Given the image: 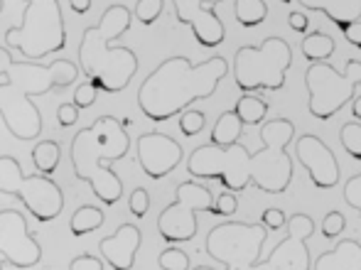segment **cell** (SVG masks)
I'll return each mask as SVG.
<instances>
[{"label": "cell", "mask_w": 361, "mask_h": 270, "mask_svg": "<svg viewBox=\"0 0 361 270\" xmlns=\"http://www.w3.org/2000/svg\"><path fill=\"white\" fill-rule=\"evenodd\" d=\"M263 147L248 152L241 140L233 145H200L187 157V172L195 180H219L226 192L241 195L256 187L266 195H283L293 182V157L288 145L295 137V125L288 118H271L261 123Z\"/></svg>", "instance_id": "obj_1"}, {"label": "cell", "mask_w": 361, "mask_h": 270, "mask_svg": "<svg viewBox=\"0 0 361 270\" xmlns=\"http://www.w3.org/2000/svg\"><path fill=\"white\" fill-rule=\"evenodd\" d=\"M79 76L72 59L57 57L52 64L15 59L8 47H0V118L15 140H35L42 133V113L32 96L67 89Z\"/></svg>", "instance_id": "obj_2"}, {"label": "cell", "mask_w": 361, "mask_h": 270, "mask_svg": "<svg viewBox=\"0 0 361 270\" xmlns=\"http://www.w3.org/2000/svg\"><path fill=\"white\" fill-rule=\"evenodd\" d=\"M228 74L224 57H209L192 64L187 57H167L143 79L138 89V106L152 123L170 121L190 109L195 101L212 99L216 86Z\"/></svg>", "instance_id": "obj_3"}, {"label": "cell", "mask_w": 361, "mask_h": 270, "mask_svg": "<svg viewBox=\"0 0 361 270\" xmlns=\"http://www.w3.org/2000/svg\"><path fill=\"white\" fill-rule=\"evenodd\" d=\"M133 13L126 5H109L101 20L81 32L79 67L104 94H121L138 71V57L130 47H114V42L130 30Z\"/></svg>", "instance_id": "obj_4"}, {"label": "cell", "mask_w": 361, "mask_h": 270, "mask_svg": "<svg viewBox=\"0 0 361 270\" xmlns=\"http://www.w3.org/2000/svg\"><path fill=\"white\" fill-rule=\"evenodd\" d=\"M130 150V135L116 116H99L89 128H81L72 137L74 177L89 182L96 200L114 207L123 197V180L111 165L123 160Z\"/></svg>", "instance_id": "obj_5"}, {"label": "cell", "mask_w": 361, "mask_h": 270, "mask_svg": "<svg viewBox=\"0 0 361 270\" xmlns=\"http://www.w3.org/2000/svg\"><path fill=\"white\" fill-rule=\"evenodd\" d=\"M25 3L23 23L5 30L8 49H18L30 62L59 54L67 47V27L59 0H20Z\"/></svg>", "instance_id": "obj_6"}, {"label": "cell", "mask_w": 361, "mask_h": 270, "mask_svg": "<svg viewBox=\"0 0 361 270\" xmlns=\"http://www.w3.org/2000/svg\"><path fill=\"white\" fill-rule=\"evenodd\" d=\"M293 64V47L283 37H266L258 47H238L233 54V81L243 94L281 91Z\"/></svg>", "instance_id": "obj_7"}, {"label": "cell", "mask_w": 361, "mask_h": 270, "mask_svg": "<svg viewBox=\"0 0 361 270\" xmlns=\"http://www.w3.org/2000/svg\"><path fill=\"white\" fill-rule=\"evenodd\" d=\"M0 195L23 202L25 211L39 223L54 221L64 209V192L47 175H25L23 165L13 155L0 157Z\"/></svg>", "instance_id": "obj_8"}, {"label": "cell", "mask_w": 361, "mask_h": 270, "mask_svg": "<svg viewBox=\"0 0 361 270\" xmlns=\"http://www.w3.org/2000/svg\"><path fill=\"white\" fill-rule=\"evenodd\" d=\"M361 84V62L349 59L347 69L337 71L329 62H314L305 71L307 86V109L314 118L329 121L357 96Z\"/></svg>", "instance_id": "obj_9"}, {"label": "cell", "mask_w": 361, "mask_h": 270, "mask_svg": "<svg viewBox=\"0 0 361 270\" xmlns=\"http://www.w3.org/2000/svg\"><path fill=\"white\" fill-rule=\"evenodd\" d=\"M268 228L263 223L226 221L207 233L204 248L209 258L224 268H248L263 261V246L268 241Z\"/></svg>", "instance_id": "obj_10"}, {"label": "cell", "mask_w": 361, "mask_h": 270, "mask_svg": "<svg viewBox=\"0 0 361 270\" xmlns=\"http://www.w3.org/2000/svg\"><path fill=\"white\" fill-rule=\"evenodd\" d=\"M214 195L209 187L195 180L177 185L175 202L167 204L157 216V233L167 243H185L197 236V214H209Z\"/></svg>", "instance_id": "obj_11"}, {"label": "cell", "mask_w": 361, "mask_h": 270, "mask_svg": "<svg viewBox=\"0 0 361 270\" xmlns=\"http://www.w3.org/2000/svg\"><path fill=\"white\" fill-rule=\"evenodd\" d=\"M42 261V246L30 231L20 209H0V270L3 266L27 270Z\"/></svg>", "instance_id": "obj_12"}, {"label": "cell", "mask_w": 361, "mask_h": 270, "mask_svg": "<svg viewBox=\"0 0 361 270\" xmlns=\"http://www.w3.org/2000/svg\"><path fill=\"white\" fill-rule=\"evenodd\" d=\"M288 236L266 258L273 270H312L307 241L314 233V221L307 214H293L286 221Z\"/></svg>", "instance_id": "obj_13"}, {"label": "cell", "mask_w": 361, "mask_h": 270, "mask_svg": "<svg viewBox=\"0 0 361 270\" xmlns=\"http://www.w3.org/2000/svg\"><path fill=\"white\" fill-rule=\"evenodd\" d=\"M224 0H172L175 18L195 32V39L207 49H214L226 39V27L219 20L216 5Z\"/></svg>", "instance_id": "obj_14"}, {"label": "cell", "mask_w": 361, "mask_h": 270, "mask_svg": "<svg viewBox=\"0 0 361 270\" xmlns=\"http://www.w3.org/2000/svg\"><path fill=\"white\" fill-rule=\"evenodd\" d=\"M135 152H138V165L150 180H162L167 177L185 157L182 145L175 137L165 133H143L135 142Z\"/></svg>", "instance_id": "obj_15"}, {"label": "cell", "mask_w": 361, "mask_h": 270, "mask_svg": "<svg viewBox=\"0 0 361 270\" xmlns=\"http://www.w3.org/2000/svg\"><path fill=\"white\" fill-rule=\"evenodd\" d=\"M295 155L298 162L305 167L310 182L317 190H332L339 185V162L334 157V152L319 140L317 135L305 133L295 142Z\"/></svg>", "instance_id": "obj_16"}, {"label": "cell", "mask_w": 361, "mask_h": 270, "mask_svg": "<svg viewBox=\"0 0 361 270\" xmlns=\"http://www.w3.org/2000/svg\"><path fill=\"white\" fill-rule=\"evenodd\" d=\"M140 243H143V231L135 223H121L111 236L101 238L99 251L104 263H109L114 270H133Z\"/></svg>", "instance_id": "obj_17"}, {"label": "cell", "mask_w": 361, "mask_h": 270, "mask_svg": "<svg viewBox=\"0 0 361 270\" xmlns=\"http://www.w3.org/2000/svg\"><path fill=\"white\" fill-rule=\"evenodd\" d=\"M314 270H361V243L354 238L339 241L314 261Z\"/></svg>", "instance_id": "obj_18"}, {"label": "cell", "mask_w": 361, "mask_h": 270, "mask_svg": "<svg viewBox=\"0 0 361 270\" xmlns=\"http://www.w3.org/2000/svg\"><path fill=\"white\" fill-rule=\"evenodd\" d=\"M300 3H302V8L322 13L337 27H342L344 23L361 20V0H300Z\"/></svg>", "instance_id": "obj_19"}, {"label": "cell", "mask_w": 361, "mask_h": 270, "mask_svg": "<svg viewBox=\"0 0 361 270\" xmlns=\"http://www.w3.org/2000/svg\"><path fill=\"white\" fill-rule=\"evenodd\" d=\"M104 221H106L104 209L86 204V207H79L72 214V219H69V231H72V236L81 238V236H86V233L99 231V228L104 226Z\"/></svg>", "instance_id": "obj_20"}, {"label": "cell", "mask_w": 361, "mask_h": 270, "mask_svg": "<svg viewBox=\"0 0 361 270\" xmlns=\"http://www.w3.org/2000/svg\"><path fill=\"white\" fill-rule=\"evenodd\" d=\"M241 130H243V123L238 121V116L233 113V111H224L214 123V128H212L209 142L219 147L233 145V142H238V137H241Z\"/></svg>", "instance_id": "obj_21"}, {"label": "cell", "mask_w": 361, "mask_h": 270, "mask_svg": "<svg viewBox=\"0 0 361 270\" xmlns=\"http://www.w3.org/2000/svg\"><path fill=\"white\" fill-rule=\"evenodd\" d=\"M62 160V147L57 140H42L35 145L32 150V165L37 170V175H54Z\"/></svg>", "instance_id": "obj_22"}, {"label": "cell", "mask_w": 361, "mask_h": 270, "mask_svg": "<svg viewBox=\"0 0 361 270\" xmlns=\"http://www.w3.org/2000/svg\"><path fill=\"white\" fill-rule=\"evenodd\" d=\"M233 113L238 116L243 125H261L268 118V101L258 99V96H241L233 109Z\"/></svg>", "instance_id": "obj_23"}, {"label": "cell", "mask_w": 361, "mask_h": 270, "mask_svg": "<svg viewBox=\"0 0 361 270\" xmlns=\"http://www.w3.org/2000/svg\"><path fill=\"white\" fill-rule=\"evenodd\" d=\"M233 15H236L238 25H243V27H258L268 18V5L266 0H236L233 3Z\"/></svg>", "instance_id": "obj_24"}, {"label": "cell", "mask_w": 361, "mask_h": 270, "mask_svg": "<svg viewBox=\"0 0 361 270\" xmlns=\"http://www.w3.org/2000/svg\"><path fill=\"white\" fill-rule=\"evenodd\" d=\"M334 52V39L324 32H312L302 39V54L307 62H324Z\"/></svg>", "instance_id": "obj_25"}, {"label": "cell", "mask_w": 361, "mask_h": 270, "mask_svg": "<svg viewBox=\"0 0 361 270\" xmlns=\"http://www.w3.org/2000/svg\"><path fill=\"white\" fill-rule=\"evenodd\" d=\"M339 140H342V147L354 160H361V123L359 121L344 123L342 130H339Z\"/></svg>", "instance_id": "obj_26"}, {"label": "cell", "mask_w": 361, "mask_h": 270, "mask_svg": "<svg viewBox=\"0 0 361 270\" xmlns=\"http://www.w3.org/2000/svg\"><path fill=\"white\" fill-rule=\"evenodd\" d=\"M157 266L162 270H190V256L182 248L167 246L165 251L157 256Z\"/></svg>", "instance_id": "obj_27"}, {"label": "cell", "mask_w": 361, "mask_h": 270, "mask_svg": "<svg viewBox=\"0 0 361 270\" xmlns=\"http://www.w3.org/2000/svg\"><path fill=\"white\" fill-rule=\"evenodd\" d=\"M207 125V116L202 111H195V109H187L180 113V130L185 137H195L204 130Z\"/></svg>", "instance_id": "obj_28"}, {"label": "cell", "mask_w": 361, "mask_h": 270, "mask_svg": "<svg viewBox=\"0 0 361 270\" xmlns=\"http://www.w3.org/2000/svg\"><path fill=\"white\" fill-rule=\"evenodd\" d=\"M165 10V0H138L133 10V18L140 25H152Z\"/></svg>", "instance_id": "obj_29"}, {"label": "cell", "mask_w": 361, "mask_h": 270, "mask_svg": "<svg viewBox=\"0 0 361 270\" xmlns=\"http://www.w3.org/2000/svg\"><path fill=\"white\" fill-rule=\"evenodd\" d=\"M236 209H238L236 195L224 190L221 195H216V200H214V204H212L209 214H212V216H233V214H236Z\"/></svg>", "instance_id": "obj_30"}, {"label": "cell", "mask_w": 361, "mask_h": 270, "mask_svg": "<svg viewBox=\"0 0 361 270\" xmlns=\"http://www.w3.org/2000/svg\"><path fill=\"white\" fill-rule=\"evenodd\" d=\"M344 228H347V219H344L342 211L324 214V221H322V236L324 238H337L339 233H344Z\"/></svg>", "instance_id": "obj_31"}, {"label": "cell", "mask_w": 361, "mask_h": 270, "mask_svg": "<svg viewBox=\"0 0 361 270\" xmlns=\"http://www.w3.org/2000/svg\"><path fill=\"white\" fill-rule=\"evenodd\" d=\"M96 96H99L96 86L91 84V81H81V84L74 89V106H76L79 111L89 109V106H94V104H96Z\"/></svg>", "instance_id": "obj_32"}, {"label": "cell", "mask_w": 361, "mask_h": 270, "mask_svg": "<svg viewBox=\"0 0 361 270\" xmlns=\"http://www.w3.org/2000/svg\"><path fill=\"white\" fill-rule=\"evenodd\" d=\"M128 209L133 216L143 219L147 214V209H150V195L143 190V187H135L133 192H130V200H128Z\"/></svg>", "instance_id": "obj_33"}, {"label": "cell", "mask_w": 361, "mask_h": 270, "mask_svg": "<svg viewBox=\"0 0 361 270\" xmlns=\"http://www.w3.org/2000/svg\"><path fill=\"white\" fill-rule=\"evenodd\" d=\"M344 200H347L349 207L357 209L361 214V172L347 180V185H344Z\"/></svg>", "instance_id": "obj_34"}, {"label": "cell", "mask_w": 361, "mask_h": 270, "mask_svg": "<svg viewBox=\"0 0 361 270\" xmlns=\"http://www.w3.org/2000/svg\"><path fill=\"white\" fill-rule=\"evenodd\" d=\"M286 221H288V214H283L281 209H266L261 214V221L258 223H263L268 231H281V228H286Z\"/></svg>", "instance_id": "obj_35"}, {"label": "cell", "mask_w": 361, "mask_h": 270, "mask_svg": "<svg viewBox=\"0 0 361 270\" xmlns=\"http://www.w3.org/2000/svg\"><path fill=\"white\" fill-rule=\"evenodd\" d=\"M69 270H106V263L101 258L91 256V253H81L69 263Z\"/></svg>", "instance_id": "obj_36"}, {"label": "cell", "mask_w": 361, "mask_h": 270, "mask_svg": "<svg viewBox=\"0 0 361 270\" xmlns=\"http://www.w3.org/2000/svg\"><path fill=\"white\" fill-rule=\"evenodd\" d=\"M76 121H79V109L74 104H62L57 109V123L62 128H72Z\"/></svg>", "instance_id": "obj_37"}, {"label": "cell", "mask_w": 361, "mask_h": 270, "mask_svg": "<svg viewBox=\"0 0 361 270\" xmlns=\"http://www.w3.org/2000/svg\"><path fill=\"white\" fill-rule=\"evenodd\" d=\"M339 30L344 32V37H347L349 44H354L357 49H361V20H354V23H344Z\"/></svg>", "instance_id": "obj_38"}, {"label": "cell", "mask_w": 361, "mask_h": 270, "mask_svg": "<svg viewBox=\"0 0 361 270\" xmlns=\"http://www.w3.org/2000/svg\"><path fill=\"white\" fill-rule=\"evenodd\" d=\"M288 23L295 32H307V27H310V18L305 13H290Z\"/></svg>", "instance_id": "obj_39"}, {"label": "cell", "mask_w": 361, "mask_h": 270, "mask_svg": "<svg viewBox=\"0 0 361 270\" xmlns=\"http://www.w3.org/2000/svg\"><path fill=\"white\" fill-rule=\"evenodd\" d=\"M69 5H72V10L76 15H84L91 10V0H69Z\"/></svg>", "instance_id": "obj_40"}, {"label": "cell", "mask_w": 361, "mask_h": 270, "mask_svg": "<svg viewBox=\"0 0 361 270\" xmlns=\"http://www.w3.org/2000/svg\"><path fill=\"white\" fill-rule=\"evenodd\" d=\"M226 270H273V268L268 266L266 261H258L256 266H248V268H226Z\"/></svg>", "instance_id": "obj_41"}, {"label": "cell", "mask_w": 361, "mask_h": 270, "mask_svg": "<svg viewBox=\"0 0 361 270\" xmlns=\"http://www.w3.org/2000/svg\"><path fill=\"white\" fill-rule=\"evenodd\" d=\"M352 116L357 121H361V96H357V99H354V104H352Z\"/></svg>", "instance_id": "obj_42"}, {"label": "cell", "mask_w": 361, "mask_h": 270, "mask_svg": "<svg viewBox=\"0 0 361 270\" xmlns=\"http://www.w3.org/2000/svg\"><path fill=\"white\" fill-rule=\"evenodd\" d=\"M195 270H216V268H209V266H197Z\"/></svg>", "instance_id": "obj_43"}, {"label": "cell", "mask_w": 361, "mask_h": 270, "mask_svg": "<svg viewBox=\"0 0 361 270\" xmlns=\"http://www.w3.org/2000/svg\"><path fill=\"white\" fill-rule=\"evenodd\" d=\"M3 8H5V5H3V0H0V15H3Z\"/></svg>", "instance_id": "obj_44"}, {"label": "cell", "mask_w": 361, "mask_h": 270, "mask_svg": "<svg viewBox=\"0 0 361 270\" xmlns=\"http://www.w3.org/2000/svg\"><path fill=\"white\" fill-rule=\"evenodd\" d=\"M281 3H286V5H288V3H293V0H281Z\"/></svg>", "instance_id": "obj_45"}]
</instances>
